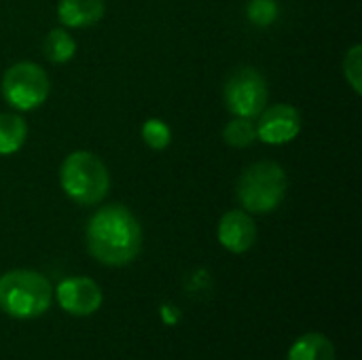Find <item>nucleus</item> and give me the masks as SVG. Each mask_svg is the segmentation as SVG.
Listing matches in <instances>:
<instances>
[{"mask_svg": "<svg viewBox=\"0 0 362 360\" xmlns=\"http://www.w3.org/2000/svg\"><path fill=\"white\" fill-rule=\"evenodd\" d=\"M288 360H335V346L320 333H305L291 346Z\"/></svg>", "mask_w": 362, "mask_h": 360, "instance_id": "nucleus-11", "label": "nucleus"}, {"mask_svg": "<svg viewBox=\"0 0 362 360\" xmlns=\"http://www.w3.org/2000/svg\"><path fill=\"white\" fill-rule=\"evenodd\" d=\"M286 174L276 161H259L244 170L238 180V202L246 212L267 214L276 210L286 195Z\"/></svg>", "mask_w": 362, "mask_h": 360, "instance_id": "nucleus-4", "label": "nucleus"}, {"mask_svg": "<svg viewBox=\"0 0 362 360\" xmlns=\"http://www.w3.org/2000/svg\"><path fill=\"white\" fill-rule=\"evenodd\" d=\"M223 138L227 144L235 146V149H244L250 146L257 140V125L250 119L244 117H235L233 121L227 123V127L223 129Z\"/></svg>", "mask_w": 362, "mask_h": 360, "instance_id": "nucleus-14", "label": "nucleus"}, {"mask_svg": "<svg viewBox=\"0 0 362 360\" xmlns=\"http://www.w3.org/2000/svg\"><path fill=\"white\" fill-rule=\"evenodd\" d=\"M76 53V42L66 30H51L45 38V55L53 64H66L74 57Z\"/></svg>", "mask_w": 362, "mask_h": 360, "instance_id": "nucleus-13", "label": "nucleus"}, {"mask_svg": "<svg viewBox=\"0 0 362 360\" xmlns=\"http://www.w3.org/2000/svg\"><path fill=\"white\" fill-rule=\"evenodd\" d=\"M142 140L153 151H163L172 142V129L161 119H148L142 125Z\"/></svg>", "mask_w": 362, "mask_h": 360, "instance_id": "nucleus-15", "label": "nucleus"}, {"mask_svg": "<svg viewBox=\"0 0 362 360\" xmlns=\"http://www.w3.org/2000/svg\"><path fill=\"white\" fill-rule=\"evenodd\" d=\"M301 132V115L291 104H276L263 108L257 123V138L265 144H286Z\"/></svg>", "mask_w": 362, "mask_h": 360, "instance_id": "nucleus-7", "label": "nucleus"}, {"mask_svg": "<svg viewBox=\"0 0 362 360\" xmlns=\"http://www.w3.org/2000/svg\"><path fill=\"white\" fill-rule=\"evenodd\" d=\"M85 238L89 255L110 267L132 263L142 250V227L121 204L100 208L89 219Z\"/></svg>", "mask_w": 362, "mask_h": 360, "instance_id": "nucleus-1", "label": "nucleus"}, {"mask_svg": "<svg viewBox=\"0 0 362 360\" xmlns=\"http://www.w3.org/2000/svg\"><path fill=\"white\" fill-rule=\"evenodd\" d=\"M344 74L348 79V83L352 85V89L356 93L362 91V47L361 45H354L348 53H346V59H344Z\"/></svg>", "mask_w": 362, "mask_h": 360, "instance_id": "nucleus-17", "label": "nucleus"}, {"mask_svg": "<svg viewBox=\"0 0 362 360\" xmlns=\"http://www.w3.org/2000/svg\"><path fill=\"white\" fill-rule=\"evenodd\" d=\"M248 19L255 23V25H272L276 19H278V4L274 0H250L248 8Z\"/></svg>", "mask_w": 362, "mask_h": 360, "instance_id": "nucleus-16", "label": "nucleus"}, {"mask_svg": "<svg viewBox=\"0 0 362 360\" xmlns=\"http://www.w3.org/2000/svg\"><path fill=\"white\" fill-rule=\"evenodd\" d=\"M2 95L17 110H34L49 95V76L34 62H19L2 76Z\"/></svg>", "mask_w": 362, "mask_h": 360, "instance_id": "nucleus-5", "label": "nucleus"}, {"mask_svg": "<svg viewBox=\"0 0 362 360\" xmlns=\"http://www.w3.org/2000/svg\"><path fill=\"white\" fill-rule=\"evenodd\" d=\"M218 242L233 255L248 252L257 242V223L246 210H231L218 223Z\"/></svg>", "mask_w": 362, "mask_h": 360, "instance_id": "nucleus-9", "label": "nucleus"}, {"mask_svg": "<svg viewBox=\"0 0 362 360\" xmlns=\"http://www.w3.org/2000/svg\"><path fill=\"white\" fill-rule=\"evenodd\" d=\"M104 0H62L57 17L68 28H89L104 17Z\"/></svg>", "mask_w": 362, "mask_h": 360, "instance_id": "nucleus-10", "label": "nucleus"}, {"mask_svg": "<svg viewBox=\"0 0 362 360\" xmlns=\"http://www.w3.org/2000/svg\"><path fill=\"white\" fill-rule=\"evenodd\" d=\"M28 136V125L19 115H0V155L17 153Z\"/></svg>", "mask_w": 362, "mask_h": 360, "instance_id": "nucleus-12", "label": "nucleus"}, {"mask_svg": "<svg viewBox=\"0 0 362 360\" xmlns=\"http://www.w3.org/2000/svg\"><path fill=\"white\" fill-rule=\"evenodd\" d=\"M267 100H269L267 81L259 70L250 66L238 68L225 85V106L235 117L257 119L267 106Z\"/></svg>", "mask_w": 362, "mask_h": 360, "instance_id": "nucleus-6", "label": "nucleus"}, {"mask_svg": "<svg viewBox=\"0 0 362 360\" xmlns=\"http://www.w3.org/2000/svg\"><path fill=\"white\" fill-rule=\"evenodd\" d=\"M57 303L72 316H91L102 306V291L91 278H68L57 286Z\"/></svg>", "mask_w": 362, "mask_h": 360, "instance_id": "nucleus-8", "label": "nucleus"}, {"mask_svg": "<svg viewBox=\"0 0 362 360\" xmlns=\"http://www.w3.org/2000/svg\"><path fill=\"white\" fill-rule=\"evenodd\" d=\"M53 301L51 282L32 269H13L0 276V310L19 320L42 316Z\"/></svg>", "mask_w": 362, "mask_h": 360, "instance_id": "nucleus-2", "label": "nucleus"}, {"mask_svg": "<svg viewBox=\"0 0 362 360\" xmlns=\"http://www.w3.org/2000/svg\"><path fill=\"white\" fill-rule=\"evenodd\" d=\"M59 182L66 195L81 206L100 204L110 189L108 168L89 151H74L64 159Z\"/></svg>", "mask_w": 362, "mask_h": 360, "instance_id": "nucleus-3", "label": "nucleus"}]
</instances>
